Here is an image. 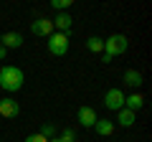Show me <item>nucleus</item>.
I'll return each instance as SVG.
<instances>
[{"mask_svg": "<svg viewBox=\"0 0 152 142\" xmlns=\"http://www.w3.org/2000/svg\"><path fill=\"white\" fill-rule=\"evenodd\" d=\"M23 81H26V76H23V71L18 69V66L8 64V66L0 69V89H3V91H8V94L20 91V89H23Z\"/></svg>", "mask_w": 152, "mask_h": 142, "instance_id": "f257e3e1", "label": "nucleus"}, {"mask_svg": "<svg viewBox=\"0 0 152 142\" xmlns=\"http://www.w3.org/2000/svg\"><path fill=\"white\" fill-rule=\"evenodd\" d=\"M122 81H124L127 86H132V89H140L142 84H145V79H142V74L137 69H127L124 74H122Z\"/></svg>", "mask_w": 152, "mask_h": 142, "instance_id": "9d476101", "label": "nucleus"}, {"mask_svg": "<svg viewBox=\"0 0 152 142\" xmlns=\"http://www.w3.org/2000/svg\"><path fill=\"white\" fill-rule=\"evenodd\" d=\"M23 142H48V140H46L43 135H38V132H36V135H28V137H26Z\"/></svg>", "mask_w": 152, "mask_h": 142, "instance_id": "f3484780", "label": "nucleus"}, {"mask_svg": "<svg viewBox=\"0 0 152 142\" xmlns=\"http://www.w3.org/2000/svg\"><path fill=\"white\" fill-rule=\"evenodd\" d=\"M31 33H33V36H41V38H48L51 33H53V23H51V18H36V20L31 23Z\"/></svg>", "mask_w": 152, "mask_h": 142, "instance_id": "423d86ee", "label": "nucleus"}, {"mask_svg": "<svg viewBox=\"0 0 152 142\" xmlns=\"http://www.w3.org/2000/svg\"><path fill=\"white\" fill-rule=\"evenodd\" d=\"M38 135H43L46 140H53V137H56V127H53V124H43Z\"/></svg>", "mask_w": 152, "mask_h": 142, "instance_id": "dca6fc26", "label": "nucleus"}, {"mask_svg": "<svg viewBox=\"0 0 152 142\" xmlns=\"http://www.w3.org/2000/svg\"><path fill=\"white\" fill-rule=\"evenodd\" d=\"M86 48L91 51V53H104V38H99V36L86 38Z\"/></svg>", "mask_w": 152, "mask_h": 142, "instance_id": "4468645a", "label": "nucleus"}, {"mask_svg": "<svg viewBox=\"0 0 152 142\" xmlns=\"http://www.w3.org/2000/svg\"><path fill=\"white\" fill-rule=\"evenodd\" d=\"M94 130H96V135L109 137V135L114 132V122H112V119H107V117H99V119L94 122Z\"/></svg>", "mask_w": 152, "mask_h": 142, "instance_id": "f8f14e48", "label": "nucleus"}, {"mask_svg": "<svg viewBox=\"0 0 152 142\" xmlns=\"http://www.w3.org/2000/svg\"><path fill=\"white\" fill-rule=\"evenodd\" d=\"M0 46H3V48H20L23 46V36L15 33V31H8V33L0 36Z\"/></svg>", "mask_w": 152, "mask_h": 142, "instance_id": "6e6552de", "label": "nucleus"}, {"mask_svg": "<svg viewBox=\"0 0 152 142\" xmlns=\"http://www.w3.org/2000/svg\"><path fill=\"white\" fill-rule=\"evenodd\" d=\"M18 114H20V107H18V102L13 97L0 99V119H15Z\"/></svg>", "mask_w": 152, "mask_h": 142, "instance_id": "39448f33", "label": "nucleus"}, {"mask_svg": "<svg viewBox=\"0 0 152 142\" xmlns=\"http://www.w3.org/2000/svg\"><path fill=\"white\" fill-rule=\"evenodd\" d=\"M104 107H107V109H112V112L124 109V94H122V89H117V86L109 89V91L104 94Z\"/></svg>", "mask_w": 152, "mask_h": 142, "instance_id": "20e7f679", "label": "nucleus"}, {"mask_svg": "<svg viewBox=\"0 0 152 142\" xmlns=\"http://www.w3.org/2000/svg\"><path fill=\"white\" fill-rule=\"evenodd\" d=\"M127 46H129V41H127V36H122V33H114V36L104 38V53H102V61H104V64L114 61L117 56H122V53L127 51Z\"/></svg>", "mask_w": 152, "mask_h": 142, "instance_id": "f03ea898", "label": "nucleus"}, {"mask_svg": "<svg viewBox=\"0 0 152 142\" xmlns=\"http://www.w3.org/2000/svg\"><path fill=\"white\" fill-rule=\"evenodd\" d=\"M71 3H74V0H51V8H53L56 13H66L71 8Z\"/></svg>", "mask_w": 152, "mask_h": 142, "instance_id": "2eb2a0df", "label": "nucleus"}, {"mask_svg": "<svg viewBox=\"0 0 152 142\" xmlns=\"http://www.w3.org/2000/svg\"><path fill=\"white\" fill-rule=\"evenodd\" d=\"M58 142H76V140H64V137H58Z\"/></svg>", "mask_w": 152, "mask_h": 142, "instance_id": "6ab92c4d", "label": "nucleus"}, {"mask_svg": "<svg viewBox=\"0 0 152 142\" xmlns=\"http://www.w3.org/2000/svg\"><path fill=\"white\" fill-rule=\"evenodd\" d=\"M142 107H145V97H142L140 91H134V94H129V97H124V109H129V112H140Z\"/></svg>", "mask_w": 152, "mask_h": 142, "instance_id": "9b49d317", "label": "nucleus"}, {"mask_svg": "<svg viewBox=\"0 0 152 142\" xmlns=\"http://www.w3.org/2000/svg\"><path fill=\"white\" fill-rule=\"evenodd\" d=\"M48 142H58V137H53V140H48Z\"/></svg>", "mask_w": 152, "mask_h": 142, "instance_id": "aec40b11", "label": "nucleus"}, {"mask_svg": "<svg viewBox=\"0 0 152 142\" xmlns=\"http://www.w3.org/2000/svg\"><path fill=\"white\" fill-rule=\"evenodd\" d=\"M5 56H8V48H3V46H0V61L5 59Z\"/></svg>", "mask_w": 152, "mask_h": 142, "instance_id": "a211bd4d", "label": "nucleus"}, {"mask_svg": "<svg viewBox=\"0 0 152 142\" xmlns=\"http://www.w3.org/2000/svg\"><path fill=\"white\" fill-rule=\"evenodd\" d=\"M51 23H53V31L56 33H66V36H69L71 26H74V18H71L69 13H56V18Z\"/></svg>", "mask_w": 152, "mask_h": 142, "instance_id": "0eeeda50", "label": "nucleus"}, {"mask_svg": "<svg viewBox=\"0 0 152 142\" xmlns=\"http://www.w3.org/2000/svg\"><path fill=\"white\" fill-rule=\"evenodd\" d=\"M76 117H79V124H81V127H94V122L99 119L96 112H94L91 107H86V104L79 107V114H76Z\"/></svg>", "mask_w": 152, "mask_h": 142, "instance_id": "1a4fd4ad", "label": "nucleus"}, {"mask_svg": "<svg viewBox=\"0 0 152 142\" xmlns=\"http://www.w3.org/2000/svg\"><path fill=\"white\" fill-rule=\"evenodd\" d=\"M46 48H48L51 56H66V53H69V36L53 31L48 38H46Z\"/></svg>", "mask_w": 152, "mask_h": 142, "instance_id": "7ed1b4c3", "label": "nucleus"}, {"mask_svg": "<svg viewBox=\"0 0 152 142\" xmlns=\"http://www.w3.org/2000/svg\"><path fill=\"white\" fill-rule=\"evenodd\" d=\"M134 122H137L134 112H129V109H119V112H117V124H119V127H132Z\"/></svg>", "mask_w": 152, "mask_h": 142, "instance_id": "ddd939ff", "label": "nucleus"}, {"mask_svg": "<svg viewBox=\"0 0 152 142\" xmlns=\"http://www.w3.org/2000/svg\"><path fill=\"white\" fill-rule=\"evenodd\" d=\"M0 69H3V66H0Z\"/></svg>", "mask_w": 152, "mask_h": 142, "instance_id": "412c9836", "label": "nucleus"}]
</instances>
